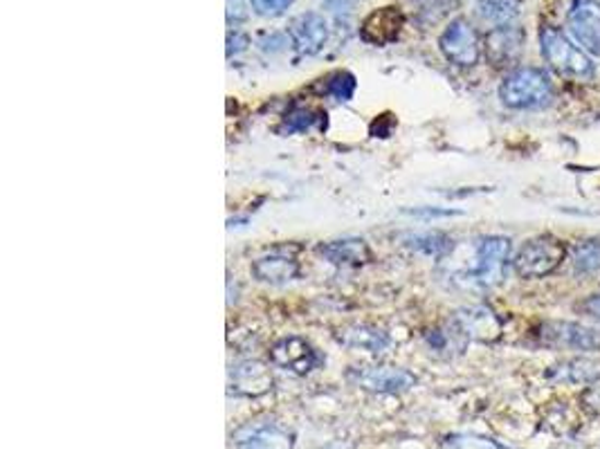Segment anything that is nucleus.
<instances>
[{
    "label": "nucleus",
    "mask_w": 600,
    "mask_h": 449,
    "mask_svg": "<svg viewBox=\"0 0 600 449\" xmlns=\"http://www.w3.org/2000/svg\"><path fill=\"white\" fill-rule=\"evenodd\" d=\"M512 245L504 237H482L465 245H454L441 261V279L457 290L484 292L506 277Z\"/></svg>",
    "instance_id": "nucleus-1"
},
{
    "label": "nucleus",
    "mask_w": 600,
    "mask_h": 449,
    "mask_svg": "<svg viewBox=\"0 0 600 449\" xmlns=\"http://www.w3.org/2000/svg\"><path fill=\"white\" fill-rule=\"evenodd\" d=\"M569 32L585 53L600 57V0H572Z\"/></svg>",
    "instance_id": "nucleus-9"
},
{
    "label": "nucleus",
    "mask_w": 600,
    "mask_h": 449,
    "mask_svg": "<svg viewBox=\"0 0 600 449\" xmlns=\"http://www.w3.org/2000/svg\"><path fill=\"white\" fill-rule=\"evenodd\" d=\"M290 5L292 0H252V10L266 19L281 16Z\"/></svg>",
    "instance_id": "nucleus-25"
},
{
    "label": "nucleus",
    "mask_w": 600,
    "mask_h": 449,
    "mask_svg": "<svg viewBox=\"0 0 600 449\" xmlns=\"http://www.w3.org/2000/svg\"><path fill=\"white\" fill-rule=\"evenodd\" d=\"M452 324L461 331L465 339L477 342H497L501 337V322L497 314L486 306H470L454 312Z\"/></svg>",
    "instance_id": "nucleus-14"
},
{
    "label": "nucleus",
    "mask_w": 600,
    "mask_h": 449,
    "mask_svg": "<svg viewBox=\"0 0 600 449\" xmlns=\"http://www.w3.org/2000/svg\"><path fill=\"white\" fill-rule=\"evenodd\" d=\"M580 310H582L585 314H589V318H593V320L600 322V295L587 297V299L580 303Z\"/></svg>",
    "instance_id": "nucleus-29"
},
{
    "label": "nucleus",
    "mask_w": 600,
    "mask_h": 449,
    "mask_svg": "<svg viewBox=\"0 0 600 449\" xmlns=\"http://www.w3.org/2000/svg\"><path fill=\"white\" fill-rule=\"evenodd\" d=\"M446 449H510L488 436L480 434H450L443 440Z\"/></svg>",
    "instance_id": "nucleus-23"
},
{
    "label": "nucleus",
    "mask_w": 600,
    "mask_h": 449,
    "mask_svg": "<svg viewBox=\"0 0 600 449\" xmlns=\"http://www.w3.org/2000/svg\"><path fill=\"white\" fill-rule=\"evenodd\" d=\"M477 12L493 25H508L520 14V0H477Z\"/></svg>",
    "instance_id": "nucleus-20"
},
{
    "label": "nucleus",
    "mask_w": 600,
    "mask_h": 449,
    "mask_svg": "<svg viewBox=\"0 0 600 449\" xmlns=\"http://www.w3.org/2000/svg\"><path fill=\"white\" fill-rule=\"evenodd\" d=\"M555 376H558V380H565L572 384H593L600 380V359H589V357L569 359V362L558 367Z\"/></svg>",
    "instance_id": "nucleus-19"
},
{
    "label": "nucleus",
    "mask_w": 600,
    "mask_h": 449,
    "mask_svg": "<svg viewBox=\"0 0 600 449\" xmlns=\"http://www.w3.org/2000/svg\"><path fill=\"white\" fill-rule=\"evenodd\" d=\"M232 440L236 449H295V434L275 421H254L241 425Z\"/></svg>",
    "instance_id": "nucleus-7"
},
{
    "label": "nucleus",
    "mask_w": 600,
    "mask_h": 449,
    "mask_svg": "<svg viewBox=\"0 0 600 449\" xmlns=\"http://www.w3.org/2000/svg\"><path fill=\"white\" fill-rule=\"evenodd\" d=\"M247 45H250V41H247L245 34H241V32H236V30L230 32V34H228V57L243 53V50L247 48Z\"/></svg>",
    "instance_id": "nucleus-28"
},
{
    "label": "nucleus",
    "mask_w": 600,
    "mask_h": 449,
    "mask_svg": "<svg viewBox=\"0 0 600 449\" xmlns=\"http://www.w3.org/2000/svg\"><path fill=\"white\" fill-rule=\"evenodd\" d=\"M347 378L371 393H405L416 387L414 373L401 367H358L351 369Z\"/></svg>",
    "instance_id": "nucleus-8"
},
{
    "label": "nucleus",
    "mask_w": 600,
    "mask_h": 449,
    "mask_svg": "<svg viewBox=\"0 0 600 449\" xmlns=\"http://www.w3.org/2000/svg\"><path fill=\"white\" fill-rule=\"evenodd\" d=\"M567 247L555 237H538L527 241L520 252L512 258V269L522 279H542L553 275L563 265Z\"/></svg>",
    "instance_id": "nucleus-4"
},
{
    "label": "nucleus",
    "mask_w": 600,
    "mask_h": 449,
    "mask_svg": "<svg viewBox=\"0 0 600 449\" xmlns=\"http://www.w3.org/2000/svg\"><path fill=\"white\" fill-rule=\"evenodd\" d=\"M326 115L309 111V108H295L290 111L284 122H281V130L284 133H304L309 128H313L318 122H322ZM326 122V119H324Z\"/></svg>",
    "instance_id": "nucleus-24"
},
{
    "label": "nucleus",
    "mask_w": 600,
    "mask_h": 449,
    "mask_svg": "<svg viewBox=\"0 0 600 449\" xmlns=\"http://www.w3.org/2000/svg\"><path fill=\"white\" fill-rule=\"evenodd\" d=\"M524 50V30L518 25H499L486 34L484 55L493 68H510Z\"/></svg>",
    "instance_id": "nucleus-10"
},
{
    "label": "nucleus",
    "mask_w": 600,
    "mask_h": 449,
    "mask_svg": "<svg viewBox=\"0 0 600 449\" xmlns=\"http://www.w3.org/2000/svg\"><path fill=\"white\" fill-rule=\"evenodd\" d=\"M268 357L275 367L290 371L295 376H307L322 362V357L313 348V344L297 335L281 337L279 342H275L268 350Z\"/></svg>",
    "instance_id": "nucleus-6"
},
{
    "label": "nucleus",
    "mask_w": 600,
    "mask_h": 449,
    "mask_svg": "<svg viewBox=\"0 0 600 449\" xmlns=\"http://www.w3.org/2000/svg\"><path fill=\"white\" fill-rule=\"evenodd\" d=\"M439 48L446 59L459 68H473L482 57L480 34L465 19H457L446 27L439 38Z\"/></svg>",
    "instance_id": "nucleus-5"
},
{
    "label": "nucleus",
    "mask_w": 600,
    "mask_h": 449,
    "mask_svg": "<svg viewBox=\"0 0 600 449\" xmlns=\"http://www.w3.org/2000/svg\"><path fill=\"white\" fill-rule=\"evenodd\" d=\"M247 19V10L243 0H228V25L243 23Z\"/></svg>",
    "instance_id": "nucleus-27"
},
{
    "label": "nucleus",
    "mask_w": 600,
    "mask_h": 449,
    "mask_svg": "<svg viewBox=\"0 0 600 449\" xmlns=\"http://www.w3.org/2000/svg\"><path fill=\"white\" fill-rule=\"evenodd\" d=\"M288 34L299 55L315 57L324 50V45L328 41V23L318 12H307L290 21Z\"/></svg>",
    "instance_id": "nucleus-13"
},
{
    "label": "nucleus",
    "mask_w": 600,
    "mask_h": 449,
    "mask_svg": "<svg viewBox=\"0 0 600 449\" xmlns=\"http://www.w3.org/2000/svg\"><path fill=\"white\" fill-rule=\"evenodd\" d=\"M275 380L270 369L259 359H241L232 365L228 378V391L236 398H259L273 389Z\"/></svg>",
    "instance_id": "nucleus-11"
},
{
    "label": "nucleus",
    "mask_w": 600,
    "mask_h": 449,
    "mask_svg": "<svg viewBox=\"0 0 600 449\" xmlns=\"http://www.w3.org/2000/svg\"><path fill=\"white\" fill-rule=\"evenodd\" d=\"M299 273H302V269H299V263L290 256L270 254V256H264V258L252 263V275L259 281L273 284V286L288 284V281L297 279Z\"/></svg>",
    "instance_id": "nucleus-16"
},
{
    "label": "nucleus",
    "mask_w": 600,
    "mask_h": 449,
    "mask_svg": "<svg viewBox=\"0 0 600 449\" xmlns=\"http://www.w3.org/2000/svg\"><path fill=\"white\" fill-rule=\"evenodd\" d=\"M553 83L540 68L524 66L506 74L499 85V97L508 108L535 111L546 108L553 102Z\"/></svg>",
    "instance_id": "nucleus-2"
},
{
    "label": "nucleus",
    "mask_w": 600,
    "mask_h": 449,
    "mask_svg": "<svg viewBox=\"0 0 600 449\" xmlns=\"http://www.w3.org/2000/svg\"><path fill=\"white\" fill-rule=\"evenodd\" d=\"M405 14L396 5L373 10L360 25V38L369 45H390L401 36Z\"/></svg>",
    "instance_id": "nucleus-15"
},
{
    "label": "nucleus",
    "mask_w": 600,
    "mask_h": 449,
    "mask_svg": "<svg viewBox=\"0 0 600 449\" xmlns=\"http://www.w3.org/2000/svg\"><path fill=\"white\" fill-rule=\"evenodd\" d=\"M572 263L578 275L591 277L600 273V241H582L572 250Z\"/></svg>",
    "instance_id": "nucleus-21"
},
{
    "label": "nucleus",
    "mask_w": 600,
    "mask_h": 449,
    "mask_svg": "<svg viewBox=\"0 0 600 449\" xmlns=\"http://www.w3.org/2000/svg\"><path fill=\"white\" fill-rule=\"evenodd\" d=\"M540 337L546 346L558 350H600V331L574 322H549L542 326Z\"/></svg>",
    "instance_id": "nucleus-12"
},
{
    "label": "nucleus",
    "mask_w": 600,
    "mask_h": 449,
    "mask_svg": "<svg viewBox=\"0 0 600 449\" xmlns=\"http://www.w3.org/2000/svg\"><path fill=\"white\" fill-rule=\"evenodd\" d=\"M540 48H542L544 61L561 77H569L578 81L593 77V64L587 57V53L578 48V45L558 27L542 25Z\"/></svg>",
    "instance_id": "nucleus-3"
},
{
    "label": "nucleus",
    "mask_w": 600,
    "mask_h": 449,
    "mask_svg": "<svg viewBox=\"0 0 600 449\" xmlns=\"http://www.w3.org/2000/svg\"><path fill=\"white\" fill-rule=\"evenodd\" d=\"M582 404L591 416L600 418V380L589 384V389L582 393Z\"/></svg>",
    "instance_id": "nucleus-26"
},
{
    "label": "nucleus",
    "mask_w": 600,
    "mask_h": 449,
    "mask_svg": "<svg viewBox=\"0 0 600 449\" xmlns=\"http://www.w3.org/2000/svg\"><path fill=\"white\" fill-rule=\"evenodd\" d=\"M339 342L351 348H362L369 353H382L390 346V337L384 331L373 326H351L345 333H339Z\"/></svg>",
    "instance_id": "nucleus-18"
},
{
    "label": "nucleus",
    "mask_w": 600,
    "mask_h": 449,
    "mask_svg": "<svg viewBox=\"0 0 600 449\" xmlns=\"http://www.w3.org/2000/svg\"><path fill=\"white\" fill-rule=\"evenodd\" d=\"M318 252L333 265H365L371 261V250L362 239H339L318 247Z\"/></svg>",
    "instance_id": "nucleus-17"
},
{
    "label": "nucleus",
    "mask_w": 600,
    "mask_h": 449,
    "mask_svg": "<svg viewBox=\"0 0 600 449\" xmlns=\"http://www.w3.org/2000/svg\"><path fill=\"white\" fill-rule=\"evenodd\" d=\"M356 85H358L356 77L347 70H342V72H333L326 79H322V93L337 102H349L356 93Z\"/></svg>",
    "instance_id": "nucleus-22"
}]
</instances>
